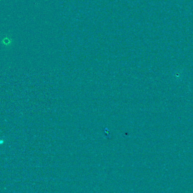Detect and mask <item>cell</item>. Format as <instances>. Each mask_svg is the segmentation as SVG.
<instances>
[{"mask_svg": "<svg viewBox=\"0 0 193 193\" xmlns=\"http://www.w3.org/2000/svg\"><path fill=\"white\" fill-rule=\"evenodd\" d=\"M4 44H9L10 41V39L8 37H5L4 39Z\"/></svg>", "mask_w": 193, "mask_h": 193, "instance_id": "cell-1", "label": "cell"}]
</instances>
